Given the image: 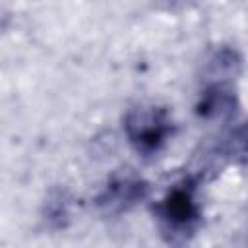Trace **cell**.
<instances>
[{
    "instance_id": "cell-8",
    "label": "cell",
    "mask_w": 248,
    "mask_h": 248,
    "mask_svg": "<svg viewBox=\"0 0 248 248\" xmlns=\"http://www.w3.org/2000/svg\"><path fill=\"white\" fill-rule=\"evenodd\" d=\"M200 0H157V4L169 12H182L192 6H196Z\"/></svg>"
},
{
    "instance_id": "cell-1",
    "label": "cell",
    "mask_w": 248,
    "mask_h": 248,
    "mask_svg": "<svg viewBox=\"0 0 248 248\" xmlns=\"http://www.w3.org/2000/svg\"><path fill=\"white\" fill-rule=\"evenodd\" d=\"M200 180L194 174L184 176L174 182L165 196L155 202L153 215L159 227V232L167 244H186L190 242L198 229L202 227V203L198 198Z\"/></svg>"
},
{
    "instance_id": "cell-7",
    "label": "cell",
    "mask_w": 248,
    "mask_h": 248,
    "mask_svg": "<svg viewBox=\"0 0 248 248\" xmlns=\"http://www.w3.org/2000/svg\"><path fill=\"white\" fill-rule=\"evenodd\" d=\"M45 221L50 227H66L68 219H70V198L66 196V192H52L46 202H45Z\"/></svg>"
},
{
    "instance_id": "cell-4",
    "label": "cell",
    "mask_w": 248,
    "mask_h": 248,
    "mask_svg": "<svg viewBox=\"0 0 248 248\" xmlns=\"http://www.w3.org/2000/svg\"><path fill=\"white\" fill-rule=\"evenodd\" d=\"M240 103L236 91L227 81H209L200 91L194 112L200 120L209 124H227L238 114Z\"/></svg>"
},
{
    "instance_id": "cell-3",
    "label": "cell",
    "mask_w": 248,
    "mask_h": 248,
    "mask_svg": "<svg viewBox=\"0 0 248 248\" xmlns=\"http://www.w3.org/2000/svg\"><path fill=\"white\" fill-rule=\"evenodd\" d=\"M149 182L130 167L116 169L110 172L99 194L95 196V207L105 217H118L128 213L136 205L147 200Z\"/></svg>"
},
{
    "instance_id": "cell-6",
    "label": "cell",
    "mask_w": 248,
    "mask_h": 248,
    "mask_svg": "<svg viewBox=\"0 0 248 248\" xmlns=\"http://www.w3.org/2000/svg\"><path fill=\"white\" fill-rule=\"evenodd\" d=\"M223 149L229 161L248 165V120L231 132V136L223 141Z\"/></svg>"
},
{
    "instance_id": "cell-2",
    "label": "cell",
    "mask_w": 248,
    "mask_h": 248,
    "mask_svg": "<svg viewBox=\"0 0 248 248\" xmlns=\"http://www.w3.org/2000/svg\"><path fill=\"white\" fill-rule=\"evenodd\" d=\"M128 143L141 157H155L165 149L174 134V120L167 107L140 103L128 108L122 118Z\"/></svg>"
},
{
    "instance_id": "cell-5",
    "label": "cell",
    "mask_w": 248,
    "mask_h": 248,
    "mask_svg": "<svg viewBox=\"0 0 248 248\" xmlns=\"http://www.w3.org/2000/svg\"><path fill=\"white\" fill-rule=\"evenodd\" d=\"M242 72V54L229 45H219L211 48L202 62V76L209 81L231 83Z\"/></svg>"
}]
</instances>
